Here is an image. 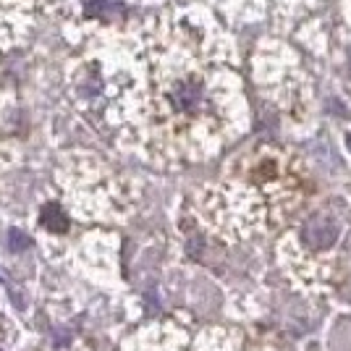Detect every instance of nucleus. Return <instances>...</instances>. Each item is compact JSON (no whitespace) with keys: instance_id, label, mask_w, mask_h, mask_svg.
<instances>
[{"instance_id":"nucleus-4","label":"nucleus","mask_w":351,"mask_h":351,"mask_svg":"<svg viewBox=\"0 0 351 351\" xmlns=\"http://www.w3.org/2000/svg\"><path fill=\"white\" fill-rule=\"evenodd\" d=\"M29 236L27 234H21V231H11L8 234V249L11 252H21V249H29Z\"/></svg>"},{"instance_id":"nucleus-3","label":"nucleus","mask_w":351,"mask_h":351,"mask_svg":"<svg viewBox=\"0 0 351 351\" xmlns=\"http://www.w3.org/2000/svg\"><path fill=\"white\" fill-rule=\"evenodd\" d=\"M123 14V5H118L113 0H89L84 5V16H103V19H110V16H121Z\"/></svg>"},{"instance_id":"nucleus-2","label":"nucleus","mask_w":351,"mask_h":351,"mask_svg":"<svg viewBox=\"0 0 351 351\" xmlns=\"http://www.w3.org/2000/svg\"><path fill=\"white\" fill-rule=\"evenodd\" d=\"M40 226L47 228V231H53V234H66L69 231V218H66V213L56 202H50L40 213Z\"/></svg>"},{"instance_id":"nucleus-1","label":"nucleus","mask_w":351,"mask_h":351,"mask_svg":"<svg viewBox=\"0 0 351 351\" xmlns=\"http://www.w3.org/2000/svg\"><path fill=\"white\" fill-rule=\"evenodd\" d=\"M338 239V226L328 215H315L302 226V241L309 249H328Z\"/></svg>"},{"instance_id":"nucleus-5","label":"nucleus","mask_w":351,"mask_h":351,"mask_svg":"<svg viewBox=\"0 0 351 351\" xmlns=\"http://www.w3.org/2000/svg\"><path fill=\"white\" fill-rule=\"evenodd\" d=\"M349 147H351V136H349Z\"/></svg>"}]
</instances>
